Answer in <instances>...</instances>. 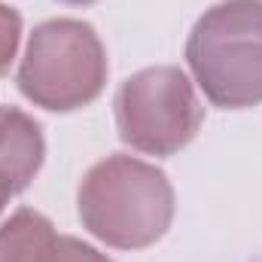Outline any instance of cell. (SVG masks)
<instances>
[{
	"label": "cell",
	"mask_w": 262,
	"mask_h": 262,
	"mask_svg": "<svg viewBox=\"0 0 262 262\" xmlns=\"http://www.w3.org/2000/svg\"><path fill=\"white\" fill-rule=\"evenodd\" d=\"M174 195L162 171L116 156L101 162L79 189V216L116 247H146L171 223Z\"/></svg>",
	"instance_id": "cell-1"
},
{
	"label": "cell",
	"mask_w": 262,
	"mask_h": 262,
	"mask_svg": "<svg viewBox=\"0 0 262 262\" xmlns=\"http://www.w3.org/2000/svg\"><path fill=\"white\" fill-rule=\"evenodd\" d=\"M189 64L220 107L262 101V0H223L195 25Z\"/></svg>",
	"instance_id": "cell-2"
},
{
	"label": "cell",
	"mask_w": 262,
	"mask_h": 262,
	"mask_svg": "<svg viewBox=\"0 0 262 262\" xmlns=\"http://www.w3.org/2000/svg\"><path fill=\"white\" fill-rule=\"evenodd\" d=\"M104 70L101 43L89 25L49 21L31 37L18 85L31 101L49 110H73L101 92Z\"/></svg>",
	"instance_id": "cell-3"
},
{
	"label": "cell",
	"mask_w": 262,
	"mask_h": 262,
	"mask_svg": "<svg viewBox=\"0 0 262 262\" xmlns=\"http://www.w3.org/2000/svg\"><path fill=\"white\" fill-rule=\"evenodd\" d=\"M116 107L122 140L156 156H168L189 143L201 122L195 92L177 67H156L131 76Z\"/></svg>",
	"instance_id": "cell-4"
},
{
	"label": "cell",
	"mask_w": 262,
	"mask_h": 262,
	"mask_svg": "<svg viewBox=\"0 0 262 262\" xmlns=\"http://www.w3.org/2000/svg\"><path fill=\"white\" fill-rule=\"evenodd\" d=\"M43 159L40 128L18 110H0V180L18 192Z\"/></svg>",
	"instance_id": "cell-5"
},
{
	"label": "cell",
	"mask_w": 262,
	"mask_h": 262,
	"mask_svg": "<svg viewBox=\"0 0 262 262\" xmlns=\"http://www.w3.org/2000/svg\"><path fill=\"white\" fill-rule=\"evenodd\" d=\"M55 241L52 226L40 213L18 210L0 229V262H49Z\"/></svg>",
	"instance_id": "cell-6"
},
{
	"label": "cell",
	"mask_w": 262,
	"mask_h": 262,
	"mask_svg": "<svg viewBox=\"0 0 262 262\" xmlns=\"http://www.w3.org/2000/svg\"><path fill=\"white\" fill-rule=\"evenodd\" d=\"M18 15L6 6H0V70L9 64L12 52H15V43H18Z\"/></svg>",
	"instance_id": "cell-7"
},
{
	"label": "cell",
	"mask_w": 262,
	"mask_h": 262,
	"mask_svg": "<svg viewBox=\"0 0 262 262\" xmlns=\"http://www.w3.org/2000/svg\"><path fill=\"white\" fill-rule=\"evenodd\" d=\"M49 262H107L104 256H98L92 247L73 241V238H58L52 247V259Z\"/></svg>",
	"instance_id": "cell-8"
},
{
	"label": "cell",
	"mask_w": 262,
	"mask_h": 262,
	"mask_svg": "<svg viewBox=\"0 0 262 262\" xmlns=\"http://www.w3.org/2000/svg\"><path fill=\"white\" fill-rule=\"evenodd\" d=\"M9 195H12V189H9V186H6V183L0 180V207H3V201H6Z\"/></svg>",
	"instance_id": "cell-9"
},
{
	"label": "cell",
	"mask_w": 262,
	"mask_h": 262,
	"mask_svg": "<svg viewBox=\"0 0 262 262\" xmlns=\"http://www.w3.org/2000/svg\"><path fill=\"white\" fill-rule=\"evenodd\" d=\"M67 3H92V0H67Z\"/></svg>",
	"instance_id": "cell-10"
}]
</instances>
